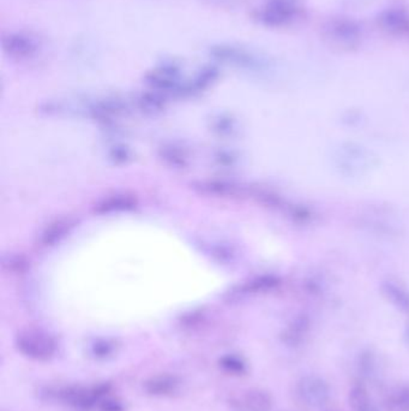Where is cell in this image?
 Instances as JSON below:
<instances>
[{
    "mask_svg": "<svg viewBox=\"0 0 409 411\" xmlns=\"http://www.w3.org/2000/svg\"><path fill=\"white\" fill-rule=\"evenodd\" d=\"M149 386H150V392L166 393V392L171 391L172 388H173L174 381L168 379V378H156V379L152 380Z\"/></svg>",
    "mask_w": 409,
    "mask_h": 411,
    "instance_id": "obj_11",
    "label": "cell"
},
{
    "mask_svg": "<svg viewBox=\"0 0 409 411\" xmlns=\"http://www.w3.org/2000/svg\"><path fill=\"white\" fill-rule=\"evenodd\" d=\"M227 368L232 371L233 373H242L245 371V364L242 363V361L234 357H228L226 360Z\"/></svg>",
    "mask_w": 409,
    "mask_h": 411,
    "instance_id": "obj_13",
    "label": "cell"
},
{
    "mask_svg": "<svg viewBox=\"0 0 409 411\" xmlns=\"http://www.w3.org/2000/svg\"><path fill=\"white\" fill-rule=\"evenodd\" d=\"M4 51L16 58H28L39 51V43L34 38L22 33L10 34L3 39Z\"/></svg>",
    "mask_w": 409,
    "mask_h": 411,
    "instance_id": "obj_5",
    "label": "cell"
},
{
    "mask_svg": "<svg viewBox=\"0 0 409 411\" xmlns=\"http://www.w3.org/2000/svg\"><path fill=\"white\" fill-rule=\"evenodd\" d=\"M374 369H376V360L374 358L366 356L360 360V371L363 372L364 376H372Z\"/></svg>",
    "mask_w": 409,
    "mask_h": 411,
    "instance_id": "obj_12",
    "label": "cell"
},
{
    "mask_svg": "<svg viewBox=\"0 0 409 411\" xmlns=\"http://www.w3.org/2000/svg\"><path fill=\"white\" fill-rule=\"evenodd\" d=\"M215 57L225 62H230L232 64H238L242 67H254L257 64V59L250 53L247 50L235 46H218L211 50Z\"/></svg>",
    "mask_w": 409,
    "mask_h": 411,
    "instance_id": "obj_7",
    "label": "cell"
},
{
    "mask_svg": "<svg viewBox=\"0 0 409 411\" xmlns=\"http://www.w3.org/2000/svg\"><path fill=\"white\" fill-rule=\"evenodd\" d=\"M296 393L298 400L305 407L320 409L330 400L332 390L324 378L316 374H308L301 376L296 383Z\"/></svg>",
    "mask_w": 409,
    "mask_h": 411,
    "instance_id": "obj_1",
    "label": "cell"
},
{
    "mask_svg": "<svg viewBox=\"0 0 409 411\" xmlns=\"http://www.w3.org/2000/svg\"><path fill=\"white\" fill-rule=\"evenodd\" d=\"M379 23L384 32L391 35H403L409 33V15L401 9H389L381 13Z\"/></svg>",
    "mask_w": 409,
    "mask_h": 411,
    "instance_id": "obj_6",
    "label": "cell"
},
{
    "mask_svg": "<svg viewBox=\"0 0 409 411\" xmlns=\"http://www.w3.org/2000/svg\"><path fill=\"white\" fill-rule=\"evenodd\" d=\"M348 402L354 411H381L371 400L367 388L362 384H354L348 393Z\"/></svg>",
    "mask_w": 409,
    "mask_h": 411,
    "instance_id": "obj_9",
    "label": "cell"
},
{
    "mask_svg": "<svg viewBox=\"0 0 409 411\" xmlns=\"http://www.w3.org/2000/svg\"><path fill=\"white\" fill-rule=\"evenodd\" d=\"M21 353L34 360H48L55 354V343L41 332L28 331L21 334L17 341Z\"/></svg>",
    "mask_w": 409,
    "mask_h": 411,
    "instance_id": "obj_4",
    "label": "cell"
},
{
    "mask_svg": "<svg viewBox=\"0 0 409 411\" xmlns=\"http://www.w3.org/2000/svg\"><path fill=\"white\" fill-rule=\"evenodd\" d=\"M242 407L247 411H270L273 407V398L263 390H250L242 395Z\"/></svg>",
    "mask_w": 409,
    "mask_h": 411,
    "instance_id": "obj_8",
    "label": "cell"
},
{
    "mask_svg": "<svg viewBox=\"0 0 409 411\" xmlns=\"http://www.w3.org/2000/svg\"><path fill=\"white\" fill-rule=\"evenodd\" d=\"M384 402L390 411H409V386H396L390 390Z\"/></svg>",
    "mask_w": 409,
    "mask_h": 411,
    "instance_id": "obj_10",
    "label": "cell"
},
{
    "mask_svg": "<svg viewBox=\"0 0 409 411\" xmlns=\"http://www.w3.org/2000/svg\"><path fill=\"white\" fill-rule=\"evenodd\" d=\"M324 36L336 48L352 50L360 43L362 28L354 20L337 17L325 24Z\"/></svg>",
    "mask_w": 409,
    "mask_h": 411,
    "instance_id": "obj_2",
    "label": "cell"
},
{
    "mask_svg": "<svg viewBox=\"0 0 409 411\" xmlns=\"http://www.w3.org/2000/svg\"><path fill=\"white\" fill-rule=\"evenodd\" d=\"M299 13L296 0H268L259 13V20L268 27L291 23Z\"/></svg>",
    "mask_w": 409,
    "mask_h": 411,
    "instance_id": "obj_3",
    "label": "cell"
}]
</instances>
